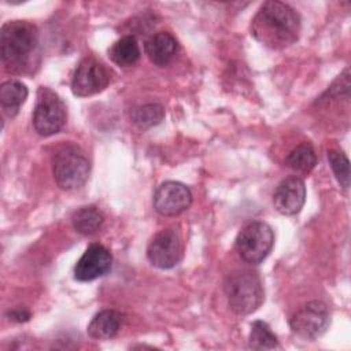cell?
<instances>
[{
	"label": "cell",
	"mask_w": 351,
	"mask_h": 351,
	"mask_svg": "<svg viewBox=\"0 0 351 351\" xmlns=\"http://www.w3.org/2000/svg\"><path fill=\"white\" fill-rule=\"evenodd\" d=\"M250 29L254 38L262 45L270 49H284L299 38L302 19L289 4L269 0L259 7Z\"/></svg>",
	"instance_id": "6da1fadb"
},
{
	"label": "cell",
	"mask_w": 351,
	"mask_h": 351,
	"mask_svg": "<svg viewBox=\"0 0 351 351\" xmlns=\"http://www.w3.org/2000/svg\"><path fill=\"white\" fill-rule=\"evenodd\" d=\"M0 55L7 71L30 73L38 66L40 40L37 27L27 21H10L1 26Z\"/></svg>",
	"instance_id": "7a4b0ae2"
},
{
	"label": "cell",
	"mask_w": 351,
	"mask_h": 351,
	"mask_svg": "<svg viewBox=\"0 0 351 351\" xmlns=\"http://www.w3.org/2000/svg\"><path fill=\"white\" fill-rule=\"evenodd\" d=\"M223 289L230 310L237 315H248L256 311L265 299L259 274L245 269L230 273L225 280Z\"/></svg>",
	"instance_id": "3957f363"
},
{
	"label": "cell",
	"mask_w": 351,
	"mask_h": 351,
	"mask_svg": "<svg viewBox=\"0 0 351 351\" xmlns=\"http://www.w3.org/2000/svg\"><path fill=\"white\" fill-rule=\"evenodd\" d=\"M90 171V162L75 144L60 147L52 158V173L56 184L66 191L81 188Z\"/></svg>",
	"instance_id": "277c9868"
},
{
	"label": "cell",
	"mask_w": 351,
	"mask_h": 351,
	"mask_svg": "<svg viewBox=\"0 0 351 351\" xmlns=\"http://www.w3.org/2000/svg\"><path fill=\"white\" fill-rule=\"evenodd\" d=\"M234 245L243 261L259 265L267 258L274 245L273 229L263 221L248 222L239 232Z\"/></svg>",
	"instance_id": "5b68a950"
},
{
	"label": "cell",
	"mask_w": 351,
	"mask_h": 351,
	"mask_svg": "<svg viewBox=\"0 0 351 351\" xmlns=\"http://www.w3.org/2000/svg\"><path fill=\"white\" fill-rule=\"evenodd\" d=\"M67 119V110L63 100L52 89L40 86L33 111L34 130L44 137L59 133Z\"/></svg>",
	"instance_id": "8992f818"
},
{
	"label": "cell",
	"mask_w": 351,
	"mask_h": 351,
	"mask_svg": "<svg viewBox=\"0 0 351 351\" xmlns=\"http://www.w3.org/2000/svg\"><path fill=\"white\" fill-rule=\"evenodd\" d=\"M330 325V313L321 300H313L298 308L289 318V326L295 335L306 340L321 337Z\"/></svg>",
	"instance_id": "52a82bcc"
},
{
	"label": "cell",
	"mask_w": 351,
	"mask_h": 351,
	"mask_svg": "<svg viewBox=\"0 0 351 351\" xmlns=\"http://www.w3.org/2000/svg\"><path fill=\"white\" fill-rule=\"evenodd\" d=\"M110 84L108 69L92 56L84 58L74 70L71 78V92L78 97L93 96Z\"/></svg>",
	"instance_id": "ba28073f"
},
{
	"label": "cell",
	"mask_w": 351,
	"mask_h": 351,
	"mask_svg": "<svg viewBox=\"0 0 351 351\" xmlns=\"http://www.w3.org/2000/svg\"><path fill=\"white\" fill-rule=\"evenodd\" d=\"M182 254L181 236L177 228L170 226L158 232L147 247V258L158 269L174 267Z\"/></svg>",
	"instance_id": "9c48e42d"
},
{
	"label": "cell",
	"mask_w": 351,
	"mask_h": 351,
	"mask_svg": "<svg viewBox=\"0 0 351 351\" xmlns=\"http://www.w3.org/2000/svg\"><path fill=\"white\" fill-rule=\"evenodd\" d=\"M192 203L191 189L178 181L160 184L154 195V207L163 217H176L185 211Z\"/></svg>",
	"instance_id": "30bf717a"
},
{
	"label": "cell",
	"mask_w": 351,
	"mask_h": 351,
	"mask_svg": "<svg viewBox=\"0 0 351 351\" xmlns=\"http://www.w3.org/2000/svg\"><path fill=\"white\" fill-rule=\"evenodd\" d=\"M112 266L110 251L97 243L90 244L74 266V278L81 282L93 281L106 276Z\"/></svg>",
	"instance_id": "8fae6325"
},
{
	"label": "cell",
	"mask_w": 351,
	"mask_h": 351,
	"mask_svg": "<svg viewBox=\"0 0 351 351\" xmlns=\"http://www.w3.org/2000/svg\"><path fill=\"white\" fill-rule=\"evenodd\" d=\"M306 202V185L298 176L285 177L273 193L274 208L284 215L298 214Z\"/></svg>",
	"instance_id": "7c38bea8"
},
{
	"label": "cell",
	"mask_w": 351,
	"mask_h": 351,
	"mask_svg": "<svg viewBox=\"0 0 351 351\" xmlns=\"http://www.w3.org/2000/svg\"><path fill=\"white\" fill-rule=\"evenodd\" d=\"M148 59L159 66H167L177 52V40L167 32H159L152 34L144 45Z\"/></svg>",
	"instance_id": "4fadbf2b"
},
{
	"label": "cell",
	"mask_w": 351,
	"mask_h": 351,
	"mask_svg": "<svg viewBox=\"0 0 351 351\" xmlns=\"http://www.w3.org/2000/svg\"><path fill=\"white\" fill-rule=\"evenodd\" d=\"M122 314L117 310H101L90 319L88 325V335L97 340H107L114 337L122 325Z\"/></svg>",
	"instance_id": "5bb4252c"
},
{
	"label": "cell",
	"mask_w": 351,
	"mask_h": 351,
	"mask_svg": "<svg viewBox=\"0 0 351 351\" xmlns=\"http://www.w3.org/2000/svg\"><path fill=\"white\" fill-rule=\"evenodd\" d=\"M29 90L26 85L18 80H8L0 86V103L4 114L8 118H14L21 106L27 99Z\"/></svg>",
	"instance_id": "9a60e30c"
},
{
	"label": "cell",
	"mask_w": 351,
	"mask_h": 351,
	"mask_svg": "<svg viewBox=\"0 0 351 351\" xmlns=\"http://www.w3.org/2000/svg\"><path fill=\"white\" fill-rule=\"evenodd\" d=\"M140 47L133 36H123L108 49L110 59L119 67L133 66L140 59Z\"/></svg>",
	"instance_id": "2e32d148"
},
{
	"label": "cell",
	"mask_w": 351,
	"mask_h": 351,
	"mask_svg": "<svg viewBox=\"0 0 351 351\" xmlns=\"http://www.w3.org/2000/svg\"><path fill=\"white\" fill-rule=\"evenodd\" d=\"M73 228L84 234V236H92L97 233L104 223V215L103 213L95 207V206H85L78 208L73 217H71Z\"/></svg>",
	"instance_id": "e0dca14e"
},
{
	"label": "cell",
	"mask_w": 351,
	"mask_h": 351,
	"mask_svg": "<svg viewBox=\"0 0 351 351\" xmlns=\"http://www.w3.org/2000/svg\"><path fill=\"white\" fill-rule=\"evenodd\" d=\"M317 163L315 151L311 144H300L293 148L285 158V165L296 173L307 174L310 173Z\"/></svg>",
	"instance_id": "ac0fdd59"
},
{
	"label": "cell",
	"mask_w": 351,
	"mask_h": 351,
	"mask_svg": "<svg viewBox=\"0 0 351 351\" xmlns=\"http://www.w3.org/2000/svg\"><path fill=\"white\" fill-rule=\"evenodd\" d=\"M165 118V108L158 103L137 106L130 111L132 122L140 129H148L160 123Z\"/></svg>",
	"instance_id": "d6986e66"
},
{
	"label": "cell",
	"mask_w": 351,
	"mask_h": 351,
	"mask_svg": "<svg viewBox=\"0 0 351 351\" xmlns=\"http://www.w3.org/2000/svg\"><path fill=\"white\" fill-rule=\"evenodd\" d=\"M248 347L252 350H274L278 347L277 336L265 321H254L248 337Z\"/></svg>",
	"instance_id": "ffe728a7"
},
{
	"label": "cell",
	"mask_w": 351,
	"mask_h": 351,
	"mask_svg": "<svg viewBox=\"0 0 351 351\" xmlns=\"http://www.w3.org/2000/svg\"><path fill=\"white\" fill-rule=\"evenodd\" d=\"M328 160L330 165V169L339 181V184L347 189L350 186V162L348 158L337 149H329L328 151Z\"/></svg>",
	"instance_id": "44dd1931"
},
{
	"label": "cell",
	"mask_w": 351,
	"mask_h": 351,
	"mask_svg": "<svg viewBox=\"0 0 351 351\" xmlns=\"http://www.w3.org/2000/svg\"><path fill=\"white\" fill-rule=\"evenodd\" d=\"M7 317H10V319L16 321V322H26L30 319L32 314H30V311H27L25 308H14L7 313Z\"/></svg>",
	"instance_id": "7402d4cb"
}]
</instances>
